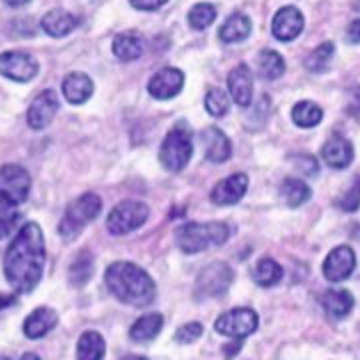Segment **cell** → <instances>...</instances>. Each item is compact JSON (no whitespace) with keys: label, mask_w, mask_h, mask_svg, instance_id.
<instances>
[{"label":"cell","mask_w":360,"mask_h":360,"mask_svg":"<svg viewBox=\"0 0 360 360\" xmlns=\"http://www.w3.org/2000/svg\"><path fill=\"white\" fill-rule=\"evenodd\" d=\"M44 236L37 222H26L14 236L4 257L6 281L16 292H30L37 288L44 272Z\"/></svg>","instance_id":"cell-1"},{"label":"cell","mask_w":360,"mask_h":360,"mask_svg":"<svg viewBox=\"0 0 360 360\" xmlns=\"http://www.w3.org/2000/svg\"><path fill=\"white\" fill-rule=\"evenodd\" d=\"M106 286L112 295L130 307H139L144 309L148 304H153L156 296V284L148 276V272L141 266H136L134 262H115L106 269L104 274Z\"/></svg>","instance_id":"cell-2"},{"label":"cell","mask_w":360,"mask_h":360,"mask_svg":"<svg viewBox=\"0 0 360 360\" xmlns=\"http://www.w3.org/2000/svg\"><path fill=\"white\" fill-rule=\"evenodd\" d=\"M229 234L224 222H186L176 231V245L186 255H198L210 246L224 245Z\"/></svg>","instance_id":"cell-3"},{"label":"cell","mask_w":360,"mask_h":360,"mask_svg":"<svg viewBox=\"0 0 360 360\" xmlns=\"http://www.w3.org/2000/svg\"><path fill=\"white\" fill-rule=\"evenodd\" d=\"M193 156V132L186 122H176L172 130L167 134L160 146V165L168 172H180L182 168L191 162Z\"/></svg>","instance_id":"cell-4"},{"label":"cell","mask_w":360,"mask_h":360,"mask_svg":"<svg viewBox=\"0 0 360 360\" xmlns=\"http://www.w3.org/2000/svg\"><path fill=\"white\" fill-rule=\"evenodd\" d=\"M103 210V200L94 193L82 194L72 205H68L65 217L58 224V232L65 240H72L82 232V229L96 219Z\"/></svg>","instance_id":"cell-5"},{"label":"cell","mask_w":360,"mask_h":360,"mask_svg":"<svg viewBox=\"0 0 360 360\" xmlns=\"http://www.w3.org/2000/svg\"><path fill=\"white\" fill-rule=\"evenodd\" d=\"M148 206L139 200H124L120 205H116L108 219H106V229L110 234L120 236V234H129V232L141 229L142 224L148 220Z\"/></svg>","instance_id":"cell-6"},{"label":"cell","mask_w":360,"mask_h":360,"mask_svg":"<svg viewBox=\"0 0 360 360\" xmlns=\"http://www.w3.org/2000/svg\"><path fill=\"white\" fill-rule=\"evenodd\" d=\"M214 328L219 335L243 342V338L250 336L258 328V314L252 309L229 310L217 319Z\"/></svg>","instance_id":"cell-7"},{"label":"cell","mask_w":360,"mask_h":360,"mask_svg":"<svg viewBox=\"0 0 360 360\" xmlns=\"http://www.w3.org/2000/svg\"><path fill=\"white\" fill-rule=\"evenodd\" d=\"M0 75L16 82H28L39 75V63L34 56L22 51H8L0 54Z\"/></svg>","instance_id":"cell-8"},{"label":"cell","mask_w":360,"mask_h":360,"mask_svg":"<svg viewBox=\"0 0 360 360\" xmlns=\"http://www.w3.org/2000/svg\"><path fill=\"white\" fill-rule=\"evenodd\" d=\"M58 108H60L58 94L52 89L42 90L39 96L30 103V106H28V112H26L28 127L34 130L46 129L52 122V118L58 112Z\"/></svg>","instance_id":"cell-9"},{"label":"cell","mask_w":360,"mask_h":360,"mask_svg":"<svg viewBox=\"0 0 360 360\" xmlns=\"http://www.w3.org/2000/svg\"><path fill=\"white\" fill-rule=\"evenodd\" d=\"M232 278H234V272L226 262H212L198 274L196 286L200 295L219 296L229 290Z\"/></svg>","instance_id":"cell-10"},{"label":"cell","mask_w":360,"mask_h":360,"mask_svg":"<svg viewBox=\"0 0 360 360\" xmlns=\"http://www.w3.org/2000/svg\"><path fill=\"white\" fill-rule=\"evenodd\" d=\"M0 191L22 205L30 193V174L18 165H4L0 168Z\"/></svg>","instance_id":"cell-11"},{"label":"cell","mask_w":360,"mask_h":360,"mask_svg":"<svg viewBox=\"0 0 360 360\" xmlns=\"http://www.w3.org/2000/svg\"><path fill=\"white\" fill-rule=\"evenodd\" d=\"M354 266H356L354 250L350 246L342 245L333 248V252L326 257L322 272H324L326 281H330V283H342V281H347L348 276L354 272Z\"/></svg>","instance_id":"cell-12"},{"label":"cell","mask_w":360,"mask_h":360,"mask_svg":"<svg viewBox=\"0 0 360 360\" xmlns=\"http://www.w3.org/2000/svg\"><path fill=\"white\" fill-rule=\"evenodd\" d=\"M246 191H248V176L245 172H234L229 179L220 180L212 188L210 200L219 206H232L245 196Z\"/></svg>","instance_id":"cell-13"},{"label":"cell","mask_w":360,"mask_h":360,"mask_svg":"<svg viewBox=\"0 0 360 360\" xmlns=\"http://www.w3.org/2000/svg\"><path fill=\"white\" fill-rule=\"evenodd\" d=\"M304 28V16L296 6H284L272 18V34L283 42L295 40Z\"/></svg>","instance_id":"cell-14"},{"label":"cell","mask_w":360,"mask_h":360,"mask_svg":"<svg viewBox=\"0 0 360 360\" xmlns=\"http://www.w3.org/2000/svg\"><path fill=\"white\" fill-rule=\"evenodd\" d=\"M184 86V75L180 72L179 68H162L158 70L155 77L150 78L148 82V92L158 98V101H168L172 96H176L180 90Z\"/></svg>","instance_id":"cell-15"},{"label":"cell","mask_w":360,"mask_h":360,"mask_svg":"<svg viewBox=\"0 0 360 360\" xmlns=\"http://www.w3.org/2000/svg\"><path fill=\"white\" fill-rule=\"evenodd\" d=\"M229 90L234 103L238 106H250L252 103V90H255V82H252V72L246 65H238L232 68L229 75Z\"/></svg>","instance_id":"cell-16"},{"label":"cell","mask_w":360,"mask_h":360,"mask_svg":"<svg viewBox=\"0 0 360 360\" xmlns=\"http://www.w3.org/2000/svg\"><path fill=\"white\" fill-rule=\"evenodd\" d=\"M352 158H354V148H352L350 141L340 136V134H333L330 141L326 142L324 148H322V160L330 168H336V170L350 167Z\"/></svg>","instance_id":"cell-17"},{"label":"cell","mask_w":360,"mask_h":360,"mask_svg":"<svg viewBox=\"0 0 360 360\" xmlns=\"http://www.w3.org/2000/svg\"><path fill=\"white\" fill-rule=\"evenodd\" d=\"M202 142L206 146V158L210 162H226L232 156V144L229 136L217 127L202 130Z\"/></svg>","instance_id":"cell-18"},{"label":"cell","mask_w":360,"mask_h":360,"mask_svg":"<svg viewBox=\"0 0 360 360\" xmlns=\"http://www.w3.org/2000/svg\"><path fill=\"white\" fill-rule=\"evenodd\" d=\"M56 324H58L56 310L49 309V307H40V309L32 310L25 321V335L32 340H37V338L49 335Z\"/></svg>","instance_id":"cell-19"},{"label":"cell","mask_w":360,"mask_h":360,"mask_svg":"<svg viewBox=\"0 0 360 360\" xmlns=\"http://www.w3.org/2000/svg\"><path fill=\"white\" fill-rule=\"evenodd\" d=\"M94 84L84 72H70L63 82V94L70 104H84L92 96Z\"/></svg>","instance_id":"cell-20"},{"label":"cell","mask_w":360,"mask_h":360,"mask_svg":"<svg viewBox=\"0 0 360 360\" xmlns=\"http://www.w3.org/2000/svg\"><path fill=\"white\" fill-rule=\"evenodd\" d=\"M40 26L46 34H51L54 39H60V37H66L70 34L75 28L78 26V18L75 14L66 13V11H58L54 8L51 13H46L40 20Z\"/></svg>","instance_id":"cell-21"},{"label":"cell","mask_w":360,"mask_h":360,"mask_svg":"<svg viewBox=\"0 0 360 360\" xmlns=\"http://www.w3.org/2000/svg\"><path fill=\"white\" fill-rule=\"evenodd\" d=\"M322 307H324V312L330 319L342 321L345 316L350 314V310L354 307V296L350 295L347 288L326 290L324 296H322Z\"/></svg>","instance_id":"cell-22"},{"label":"cell","mask_w":360,"mask_h":360,"mask_svg":"<svg viewBox=\"0 0 360 360\" xmlns=\"http://www.w3.org/2000/svg\"><path fill=\"white\" fill-rule=\"evenodd\" d=\"M252 32V22L250 18L243 13L231 14L226 18V22L220 26L219 39L224 42V44H232V42H243L245 39L250 37Z\"/></svg>","instance_id":"cell-23"},{"label":"cell","mask_w":360,"mask_h":360,"mask_svg":"<svg viewBox=\"0 0 360 360\" xmlns=\"http://www.w3.org/2000/svg\"><path fill=\"white\" fill-rule=\"evenodd\" d=\"M106 354V342L101 333L86 330L78 338L77 360H104Z\"/></svg>","instance_id":"cell-24"},{"label":"cell","mask_w":360,"mask_h":360,"mask_svg":"<svg viewBox=\"0 0 360 360\" xmlns=\"http://www.w3.org/2000/svg\"><path fill=\"white\" fill-rule=\"evenodd\" d=\"M162 324H165L162 314H158V312L144 314L130 326V338L134 342H148L162 330Z\"/></svg>","instance_id":"cell-25"},{"label":"cell","mask_w":360,"mask_h":360,"mask_svg":"<svg viewBox=\"0 0 360 360\" xmlns=\"http://www.w3.org/2000/svg\"><path fill=\"white\" fill-rule=\"evenodd\" d=\"M144 51L142 39L136 32H120L115 40H112V52L120 60H136Z\"/></svg>","instance_id":"cell-26"},{"label":"cell","mask_w":360,"mask_h":360,"mask_svg":"<svg viewBox=\"0 0 360 360\" xmlns=\"http://www.w3.org/2000/svg\"><path fill=\"white\" fill-rule=\"evenodd\" d=\"M94 274V260L90 257L89 250H82L70 264V270H68V278H70V284H75L78 288L86 286L89 281Z\"/></svg>","instance_id":"cell-27"},{"label":"cell","mask_w":360,"mask_h":360,"mask_svg":"<svg viewBox=\"0 0 360 360\" xmlns=\"http://www.w3.org/2000/svg\"><path fill=\"white\" fill-rule=\"evenodd\" d=\"M283 274V266L274 258H262L252 270V281L258 286H274L276 283H281Z\"/></svg>","instance_id":"cell-28"},{"label":"cell","mask_w":360,"mask_h":360,"mask_svg":"<svg viewBox=\"0 0 360 360\" xmlns=\"http://www.w3.org/2000/svg\"><path fill=\"white\" fill-rule=\"evenodd\" d=\"M286 70L284 58L276 51H262L258 54V72L266 80H276L281 78Z\"/></svg>","instance_id":"cell-29"},{"label":"cell","mask_w":360,"mask_h":360,"mask_svg":"<svg viewBox=\"0 0 360 360\" xmlns=\"http://www.w3.org/2000/svg\"><path fill=\"white\" fill-rule=\"evenodd\" d=\"M292 120L300 129L319 127L322 120V108L316 103H310V101L296 103L295 108H292Z\"/></svg>","instance_id":"cell-30"},{"label":"cell","mask_w":360,"mask_h":360,"mask_svg":"<svg viewBox=\"0 0 360 360\" xmlns=\"http://www.w3.org/2000/svg\"><path fill=\"white\" fill-rule=\"evenodd\" d=\"M284 202L296 208V206H302L310 198V188L304 180L300 179H286L283 182V188H281Z\"/></svg>","instance_id":"cell-31"},{"label":"cell","mask_w":360,"mask_h":360,"mask_svg":"<svg viewBox=\"0 0 360 360\" xmlns=\"http://www.w3.org/2000/svg\"><path fill=\"white\" fill-rule=\"evenodd\" d=\"M18 222V208L8 194L0 191V238L11 236Z\"/></svg>","instance_id":"cell-32"},{"label":"cell","mask_w":360,"mask_h":360,"mask_svg":"<svg viewBox=\"0 0 360 360\" xmlns=\"http://www.w3.org/2000/svg\"><path fill=\"white\" fill-rule=\"evenodd\" d=\"M335 42H322L321 46H316V49L307 56L304 66L309 68L310 72H324V70L330 66V60H333V56H335Z\"/></svg>","instance_id":"cell-33"},{"label":"cell","mask_w":360,"mask_h":360,"mask_svg":"<svg viewBox=\"0 0 360 360\" xmlns=\"http://www.w3.org/2000/svg\"><path fill=\"white\" fill-rule=\"evenodd\" d=\"M217 20V8L208 2H198L194 4L188 13V25L194 30H205Z\"/></svg>","instance_id":"cell-34"},{"label":"cell","mask_w":360,"mask_h":360,"mask_svg":"<svg viewBox=\"0 0 360 360\" xmlns=\"http://www.w3.org/2000/svg\"><path fill=\"white\" fill-rule=\"evenodd\" d=\"M206 112L212 116H224L229 112V96L222 89H210L205 98Z\"/></svg>","instance_id":"cell-35"},{"label":"cell","mask_w":360,"mask_h":360,"mask_svg":"<svg viewBox=\"0 0 360 360\" xmlns=\"http://www.w3.org/2000/svg\"><path fill=\"white\" fill-rule=\"evenodd\" d=\"M336 205L340 206L345 212H354V210H359L360 208V179H356V182L348 188L347 193L342 194L338 200H336Z\"/></svg>","instance_id":"cell-36"},{"label":"cell","mask_w":360,"mask_h":360,"mask_svg":"<svg viewBox=\"0 0 360 360\" xmlns=\"http://www.w3.org/2000/svg\"><path fill=\"white\" fill-rule=\"evenodd\" d=\"M200 336H202V324L200 322H188L176 330L174 340L180 345H193L194 340H198Z\"/></svg>","instance_id":"cell-37"},{"label":"cell","mask_w":360,"mask_h":360,"mask_svg":"<svg viewBox=\"0 0 360 360\" xmlns=\"http://www.w3.org/2000/svg\"><path fill=\"white\" fill-rule=\"evenodd\" d=\"M296 167L300 168L304 174H316L319 172V160L314 156L302 155L300 158H296Z\"/></svg>","instance_id":"cell-38"},{"label":"cell","mask_w":360,"mask_h":360,"mask_svg":"<svg viewBox=\"0 0 360 360\" xmlns=\"http://www.w3.org/2000/svg\"><path fill=\"white\" fill-rule=\"evenodd\" d=\"M347 112L352 116V118L360 120V86L350 90V101H348Z\"/></svg>","instance_id":"cell-39"},{"label":"cell","mask_w":360,"mask_h":360,"mask_svg":"<svg viewBox=\"0 0 360 360\" xmlns=\"http://www.w3.org/2000/svg\"><path fill=\"white\" fill-rule=\"evenodd\" d=\"M167 2L168 0H130V4L139 11H156Z\"/></svg>","instance_id":"cell-40"},{"label":"cell","mask_w":360,"mask_h":360,"mask_svg":"<svg viewBox=\"0 0 360 360\" xmlns=\"http://www.w3.org/2000/svg\"><path fill=\"white\" fill-rule=\"evenodd\" d=\"M347 39L350 44H360V18L352 20V22L348 25Z\"/></svg>","instance_id":"cell-41"},{"label":"cell","mask_w":360,"mask_h":360,"mask_svg":"<svg viewBox=\"0 0 360 360\" xmlns=\"http://www.w3.org/2000/svg\"><path fill=\"white\" fill-rule=\"evenodd\" d=\"M14 302V296H8V295H0V310L6 309V307H11Z\"/></svg>","instance_id":"cell-42"},{"label":"cell","mask_w":360,"mask_h":360,"mask_svg":"<svg viewBox=\"0 0 360 360\" xmlns=\"http://www.w3.org/2000/svg\"><path fill=\"white\" fill-rule=\"evenodd\" d=\"M8 6H13V8H20V6H25V4H28L30 0H4Z\"/></svg>","instance_id":"cell-43"},{"label":"cell","mask_w":360,"mask_h":360,"mask_svg":"<svg viewBox=\"0 0 360 360\" xmlns=\"http://www.w3.org/2000/svg\"><path fill=\"white\" fill-rule=\"evenodd\" d=\"M20 360H40L37 354H32V352H28V354H22L20 356Z\"/></svg>","instance_id":"cell-44"},{"label":"cell","mask_w":360,"mask_h":360,"mask_svg":"<svg viewBox=\"0 0 360 360\" xmlns=\"http://www.w3.org/2000/svg\"><path fill=\"white\" fill-rule=\"evenodd\" d=\"M122 360H148L146 356H139V354H129V356H124Z\"/></svg>","instance_id":"cell-45"}]
</instances>
